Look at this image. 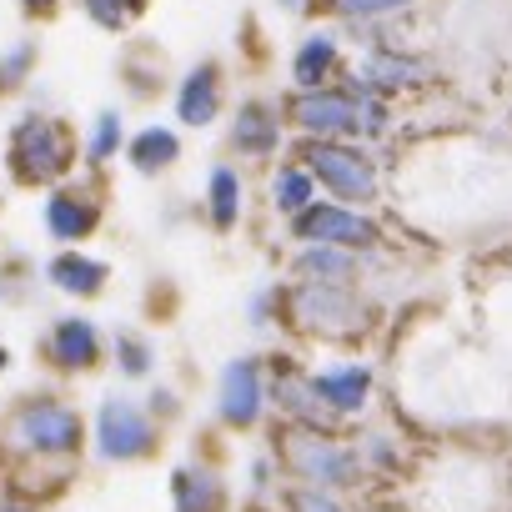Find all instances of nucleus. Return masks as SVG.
<instances>
[{
	"label": "nucleus",
	"mask_w": 512,
	"mask_h": 512,
	"mask_svg": "<svg viewBox=\"0 0 512 512\" xmlns=\"http://www.w3.org/2000/svg\"><path fill=\"white\" fill-rule=\"evenodd\" d=\"M282 472L302 487H322V492H342V487H357L362 477V447L352 442H337L332 427H297L287 422L282 437L272 442Z\"/></svg>",
	"instance_id": "f03ea898"
},
{
	"label": "nucleus",
	"mask_w": 512,
	"mask_h": 512,
	"mask_svg": "<svg viewBox=\"0 0 512 512\" xmlns=\"http://www.w3.org/2000/svg\"><path fill=\"white\" fill-rule=\"evenodd\" d=\"M272 407L282 422H297V427H337V417L312 387V372H297V367L272 372Z\"/></svg>",
	"instance_id": "f3484780"
},
{
	"label": "nucleus",
	"mask_w": 512,
	"mask_h": 512,
	"mask_svg": "<svg viewBox=\"0 0 512 512\" xmlns=\"http://www.w3.org/2000/svg\"><path fill=\"white\" fill-rule=\"evenodd\" d=\"M41 357H46V367H56V372H66V377H81V372L101 367V357H106V337H101V327H96L91 317L66 312V317H56V322L46 327V337H41Z\"/></svg>",
	"instance_id": "f8f14e48"
},
{
	"label": "nucleus",
	"mask_w": 512,
	"mask_h": 512,
	"mask_svg": "<svg viewBox=\"0 0 512 512\" xmlns=\"http://www.w3.org/2000/svg\"><path fill=\"white\" fill-rule=\"evenodd\" d=\"M287 126H292L287 106H272L262 96H246L236 106L231 126H226V146L236 156H246V161H272L282 151V141H287Z\"/></svg>",
	"instance_id": "9b49d317"
},
{
	"label": "nucleus",
	"mask_w": 512,
	"mask_h": 512,
	"mask_svg": "<svg viewBox=\"0 0 512 512\" xmlns=\"http://www.w3.org/2000/svg\"><path fill=\"white\" fill-rule=\"evenodd\" d=\"M126 161H131L136 176H161V171H171V166L181 161V136H176V126H166V121H146L141 131H131V141H126Z\"/></svg>",
	"instance_id": "4be33fe9"
},
{
	"label": "nucleus",
	"mask_w": 512,
	"mask_h": 512,
	"mask_svg": "<svg viewBox=\"0 0 512 512\" xmlns=\"http://www.w3.org/2000/svg\"><path fill=\"white\" fill-rule=\"evenodd\" d=\"M292 277H297V282H327V287H357V277H362V251L332 246V241H297Z\"/></svg>",
	"instance_id": "dca6fc26"
},
{
	"label": "nucleus",
	"mask_w": 512,
	"mask_h": 512,
	"mask_svg": "<svg viewBox=\"0 0 512 512\" xmlns=\"http://www.w3.org/2000/svg\"><path fill=\"white\" fill-rule=\"evenodd\" d=\"M226 502H231V487L221 482L216 467L186 462L171 472V507L176 512H226Z\"/></svg>",
	"instance_id": "aec40b11"
},
{
	"label": "nucleus",
	"mask_w": 512,
	"mask_h": 512,
	"mask_svg": "<svg viewBox=\"0 0 512 512\" xmlns=\"http://www.w3.org/2000/svg\"><path fill=\"white\" fill-rule=\"evenodd\" d=\"M126 116H121V106H106V111H96L91 116V126H86V141H81V161L86 166H106V161H116V156H126Z\"/></svg>",
	"instance_id": "b1692460"
},
{
	"label": "nucleus",
	"mask_w": 512,
	"mask_h": 512,
	"mask_svg": "<svg viewBox=\"0 0 512 512\" xmlns=\"http://www.w3.org/2000/svg\"><path fill=\"white\" fill-rule=\"evenodd\" d=\"M287 512H347V507L337 502V492H322V487H302V482H292V492H287Z\"/></svg>",
	"instance_id": "c85d7f7f"
},
{
	"label": "nucleus",
	"mask_w": 512,
	"mask_h": 512,
	"mask_svg": "<svg viewBox=\"0 0 512 512\" xmlns=\"http://www.w3.org/2000/svg\"><path fill=\"white\" fill-rule=\"evenodd\" d=\"M427 81H432V66L422 56L397 51V46H382V41H372L362 51V61L352 66V86L377 91V96H392V101L407 96V91H417V86H427Z\"/></svg>",
	"instance_id": "9d476101"
},
{
	"label": "nucleus",
	"mask_w": 512,
	"mask_h": 512,
	"mask_svg": "<svg viewBox=\"0 0 512 512\" xmlns=\"http://www.w3.org/2000/svg\"><path fill=\"white\" fill-rule=\"evenodd\" d=\"M6 367H11V347H6V342H0V372H6Z\"/></svg>",
	"instance_id": "72a5a7b5"
},
{
	"label": "nucleus",
	"mask_w": 512,
	"mask_h": 512,
	"mask_svg": "<svg viewBox=\"0 0 512 512\" xmlns=\"http://www.w3.org/2000/svg\"><path fill=\"white\" fill-rule=\"evenodd\" d=\"M312 387L327 402V412L337 422H347V417H362L372 402V367L367 362H327V367H312Z\"/></svg>",
	"instance_id": "2eb2a0df"
},
{
	"label": "nucleus",
	"mask_w": 512,
	"mask_h": 512,
	"mask_svg": "<svg viewBox=\"0 0 512 512\" xmlns=\"http://www.w3.org/2000/svg\"><path fill=\"white\" fill-rule=\"evenodd\" d=\"M91 447V422L81 417L76 402L56 392L21 397L6 417H0V452L16 462H76Z\"/></svg>",
	"instance_id": "f257e3e1"
},
{
	"label": "nucleus",
	"mask_w": 512,
	"mask_h": 512,
	"mask_svg": "<svg viewBox=\"0 0 512 512\" xmlns=\"http://www.w3.org/2000/svg\"><path fill=\"white\" fill-rule=\"evenodd\" d=\"M292 241H332V246H352V251H372L382 246V226L367 216V206H347V201H312L302 216L287 221Z\"/></svg>",
	"instance_id": "1a4fd4ad"
},
{
	"label": "nucleus",
	"mask_w": 512,
	"mask_h": 512,
	"mask_svg": "<svg viewBox=\"0 0 512 512\" xmlns=\"http://www.w3.org/2000/svg\"><path fill=\"white\" fill-rule=\"evenodd\" d=\"M0 512H41V502H31L26 492L11 487V492H0Z\"/></svg>",
	"instance_id": "7c9ffc66"
},
{
	"label": "nucleus",
	"mask_w": 512,
	"mask_h": 512,
	"mask_svg": "<svg viewBox=\"0 0 512 512\" xmlns=\"http://www.w3.org/2000/svg\"><path fill=\"white\" fill-rule=\"evenodd\" d=\"M302 161L327 196L347 206L382 201V166L357 136H302Z\"/></svg>",
	"instance_id": "20e7f679"
},
{
	"label": "nucleus",
	"mask_w": 512,
	"mask_h": 512,
	"mask_svg": "<svg viewBox=\"0 0 512 512\" xmlns=\"http://www.w3.org/2000/svg\"><path fill=\"white\" fill-rule=\"evenodd\" d=\"M241 216H246V176L231 161H216L206 171V221H211V231L226 236L241 226Z\"/></svg>",
	"instance_id": "412c9836"
},
{
	"label": "nucleus",
	"mask_w": 512,
	"mask_h": 512,
	"mask_svg": "<svg viewBox=\"0 0 512 512\" xmlns=\"http://www.w3.org/2000/svg\"><path fill=\"white\" fill-rule=\"evenodd\" d=\"M272 407V382H267V367L256 357H231L216 377V422L231 427V432H256Z\"/></svg>",
	"instance_id": "6e6552de"
},
{
	"label": "nucleus",
	"mask_w": 512,
	"mask_h": 512,
	"mask_svg": "<svg viewBox=\"0 0 512 512\" xmlns=\"http://www.w3.org/2000/svg\"><path fill=\"white\" fill-rule=\"evenodd\" d=\"M332 11L337 21L347 26H372V21H392V16H407L417 0H312V11Z\"/></svg>",
	"instance_id": "393cba45"
},
{
	"label": "nucleus",
	"mask_w": 512,
	"mask_h": 512,
	"mask_svg": "<svg viewBox=\"0 0 512 512\" xmlns=\"http://www.w3.org/2000/svg\"><path fill=\"white\" fill-rule=\"evenodd\" d=\"M6 166L21 186H61L76 171V136L66 121L46 111H26L11 121L6 136Z\"/></svg>",
	"instance_id": "7ed1b4c3"
},
{
	"label": "nucleus",
	"mask_w": 512,
	"mask_h": 512,
	"mask_svg": "<svg viewBox=\"0 0 512 512\" xmlns=\"http://www.w3.org/2000/svg\"><path fill=\"white\" fill-rule=\"evenodd\" d=\"M342 66V31L332 26H312L297 51H292V86L297 91H312V86H327Z\"/></svg>",
	"instance_id": "6ab92c4d"
},
{
	"label": "nucleus",
	"mask_w": 512,
	"mask_h": 512,
	"mask_svg": "<svg viewBox=\"0 0 512 512\" xmlns=\"http://www.w3.org/2000/svg\"><path fill=\"white\" fill-rule=\"evenodd\" d=\"M81 11H86V21H91L96 31L121 36V31L136 26V16L151 11V0H81Z\"/></svg>",
	"instance_id": "bb28decb"
},
{
	"label": "nucleus",
	"mask_w": 512,
	"mask_h": 512,
	"mask_svg": "<svg viewBox=\"0 0 512 512\" xmlns=\"http://www.w3.org/2000/svg\"><path fill=\"white\" fill-rule=\"evenodd\" d=\"M91 452L106 467H131L161 452V417L136 397H101L91 417Z\"/></svg>",
	"instance_id": "39448f33"
},
{
	"label": "nucleus",
	"mask_w": 512,
	"mask_h": 512,
	"mask_svg": "<svg viewBox=\"0 0 512 512\" xmlns=\"http://www.w3.org/2000/svg\"><path fill=\"white\" fill-rule=\"evenodd\" d=\"M41 226H46V236H51L56 246H81V241L96 236V226H101V201H96L86 186L61 181V186H51L46 201H41Z\"/></svg>",
	"instance_id": "ddd939ff"
},
{
	"label": "nucleus",
	"mask_w": 512,
	"mask_h": 512,
	"mask_svg": "<svg viewBox=\"0 0 512 512\" xmlns=\"http://www.w3.org/2000/svg\"><path fill=\"white\" fill-rule=\"evenodd\" d=\"M317 191H322V181L307 171V161H282L272 176H267V201H272V211L277 216H302L312 201H317Z\"/></svg>",
	"instance_id": "5701e85b"
},
{
	"label": "nucleus",
	"mask_w": 512,
	"mask_h": 512,
	"mask_svg": "<svg viewBox=\"0 0 512 512\" xmlns=\"http://www.w3.org/2000/svg\"><path fill=\"white\" fill-rule=\"evenodd\" d=\"M176 121L191 126V131H206L221 121L226 111V81H221V66L216 61H196L191 71H181L176 81Z\"/></svg>",
	"instance_id": "4468645a"
},
{
	"label": "nucleus",
	"mask_w": 512,
	"mask_h": 512,
	"mask_svg": "<svg viewBox=\"0 0 512 512\" xmlns=\"http://www.w3.org/2000/svg\"><path fill=\"white\" fill-rule=\"evenodd\" d=\"M282 302H287V297H282L277 287H262V292L251 297V307H246V322H251V327H267V322L277 317V307H282Z\"/></svg>",
	"instance_id": "c756f323"
},
{
	"label": "nucleus",
	"mask_w": 512,
	"mask_h": 512,
	"mask_svg": "<svg viewBox=\"0 0 512 512\" xmlns=\"http://www.w3.org/2000/svg\"><path fill=\"white\" fill-rule=\"evenodd\" d=\"M287 121L297 136H357L362 141V91L347 86H312V91H292L287 101Z\"/></svg>",
	"instance_id": "0eeeda50"
},
{
	"label": "nucleus",
	"mask_w": 512,
	"mask_h": 512,
	"mask_svg": "<svg viewBox=\"0 0 512 512\" xmlns=\"http://www.w3.org/2000/svg\"><path fill=\"white\" fill-rule=\"evenodd\" d=\"M111 352H116V372L131 377V382H141V377L156 372V347H151V337L136 332V327H121V332L111 337Z\"/></svg>",
	"instance_id": "a878e982"
},
{
	"label": "nucleus",
	"mask_w": 512,
	"mask_h": 512,
	"mask_svg": "<svg viewBox=\"0 0 512 512\" xmlns=\"http://www.w3.org/2000/svg\"><path fill=\"white\" fill-rule=\"evenodd\" d=\"M36 61H41V46H36L31 36L0 51V96H16V91L36 76Z\"/></svg>",
	"instance_id": "cd10ccee"
},
{
	"label": "nucleus",
	"mask_w": 512,
	"mask_h": 512,
	"mask_svg": "<svg viewBox=\"0 0 512 512\" xmlns=\"http://www.w3.org/2000/svg\"><path fill=\"white\" fill-rule=\"evenodd\" d=\"M282 11H312V0H277Z\"/></svg>",
	"instance_id": "473e14b6"
},
{
	"label": "nucleus",
	"mask_w": 512,
	"mask_h": 512,
	"mask_svg": "<svg viewBox=\"0 0 512 512\" xmlns=\"http://www.w3.org/2000/svg\"><path fill=\"white\" fill-rule=\"evenodd\" d=\"M287 317L297 332L322 342H352L367 332V307L357 302V287H327V282H297L287 292Z\"/></svg>",
	"instance_id": "423d86ee"
},
{
	"label": "nucleus",
	"mask_w": 512,
	"mask_h": 512,
	"mask_svg": "<svg viewBox=\"0 0 512 512\" xmlns=\"http://www.w3.org/2000/svg\"><path fill=\"white\" fill-rule=\"evenodd\" d=\"M46 282L61 292V297H76V302H91L106 292L111 282V267L101 262V256L81 251V246H61L51 262H46Z\"/></svg>",
	"instance_id": "a211bd4d"
},
{
	"label": "nucleus",
	"mask_w": 512,
	"mask_h": 512,
	"mask_svg": "<svg viewBox=\"0 0 512 512\" xmlns=\"http://www.w3.org/2000/svg\"><path fill=\"white\" fill-rule=\"evenodd\" d=\"M61 6H66V0H21V11H26V16H36V21H41V16H51V11H61Z\"/></svg>",
	"instance_id": "2f4dec72"
}]
</instances>
